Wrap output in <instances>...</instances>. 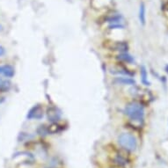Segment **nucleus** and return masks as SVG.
Returning <instances> with one entry per match:
<instances>
[{
  "instance_id": "obj_16",
  "label": "nucleus",
  "mask_w": 168,
  "mask_h": 168,
  "mask_svg": "<svg viewBox=\"0 0 168 168\" xmlns=\"http://www.w3.org/2000/svg\"><path fill=\"white\" fill-rule=\"evenodd\" d=\"M165 70H166V72H167V73H168V65H167V66H166V67H165Z\"/></svg>"
},
{
  "instance_id": "obj_14",
  "label": "nucleus",
  "mask_w": 168,
  "mask_h": 168,
  "mask_svg": "<svg viewBox=\"0 0 168 168\" xmlns=\"http://www.w3.org/2000/svg\"><path fill=\"white\" fill-rule=\"evenodd\" d=\"M4 54H5V48L2 46H0V56H4Z\"/></svg>"
},
{
  "instance_id": "obj_12",
  "label": "nucleus",
  "mask_w": 168,
  "mask_h": 168,
  "mask_svg": "<svg viewBox=\"0 0 168 168\" xmlns=\"http://www.w3.org/2000/svg\"><path fill=\"white\" fill-rule=\"evenodd\" d=\"M11 87V82L8 80H4L0 78V91L1 92H5L9 90V88Z\"/></svg>"
},
{
  "instance_id": "obj_17",
  "label": "nucleus",
  "mask_w": 168,
  "mask_h": 168,
  "mask_svg": "<svg viewBox=\"0 0 168 168\" xmlns=\"http://www.w3.org/2000/svg\"><path fill=\"white\" fill-rule=\"evenodd\" d=\"M2 30V26H1V25H0V31Z\"/></svg>"
},
{
  "instance_id": "obj_4",
  "label": "nucleus",
  "mask_w": 168,
  "mask_h": 168,
  "mask_svg": "<svg viewBox=\"0 0 168 168\" xmlns=\"http://www.w3.org/2000/svg\"><path fill=\"white\" fill-rule=\"evenodd\" d=\"M48 120L51 122H56L61 118V111L56 107H49L47 109Z\"/></svg>"
},
{
  "instance_id": "obj_2",
  "label": "nucleus",
  "mask_w": 168,
  "mask_h": 168,
  "mask_svg": "<svg viewBox=\"0 0 168 168\" xmlns=\"http://www.w3.org/2000/svg\"><path fill=\"white\" fill-rule=\"evenodd\" d=\"M118 143L123 149L128 151H136L137 147V138L129 133H122L118 137Z\"/></svg>"
},
{
  "instance_id": "obj_9",
  "label": "nucleus",
  "mask_w": 168,
  "mask_h": 168,
  "mask_svg": "<svg viewBox=\"0 0 168 168\" xmlns=\"http://www.w3.org/2000/svg\"><path fill=\"white\" fill-rule=\"evenodd\" d=\"M145 5L143 3L140 4L139 8V20L142 25H145Z\"/></svg>"
},
{
  "instance_id": "obj_15",
  "label": "nucleus",
  "mask_w": 168,
  "mask_h": 168,
  "mask_svg": "<svg viewBox=\"0 0 168 168\" xmlns=\"http://www.w3.org/2000/svg\"><path fill=\"white\" fill-rule=\"evenodd\" d=\"M3 100H4V98H0V103H1V102H2Z\"/></svg>"
},
{
  "instance_id": "obj_5",
  "label": "nucleus",
  "mask_w": 168,
  "mask_h": 168,
  "mask_svg": "<svg viewBox=\"0 0 168 168\" xmlns=\"http://www.w3.org/2000/svg\"><path fill=\"white\" fill-rule=\"evenodd\" d=\"M0 75L5 78H13L15 75V70L11 65H0Z\"/></svg>"
},
{
  "instance_id": "obj_10",
  "label": "nucleus",
  "mask_w": 168,
  "mask_h": 168,
  "mask_svg": "<svg viewBox=\"0 0 168 168\" xmlns=\"http://www.w3.org/2000/svg\"><path fill=\"white\" fill-rule=\"evenodd\" d=\"M48 134H56L60 132L62 130V126H60L56 122H53L50 126H48Z\"/></svg>"
},
{
  "instance_id": "obj_7",
  "label": "nucleus",
  "mask_w": 168,
  "mask_h": 168,
  "mask_svg": "<svg viewBox=\"0 0 168 168\" xmlns=\"http://www.w3.org/2000/svg\"><path fill=\"white\" fill-rule=\"evenodd\" d=\"M110 48H112V50H116V51L127 52L129 48V45L125 42H114Z\"/></svg>"
},
{
  "instance_id": "obj_6",
  "label": "nucleus",
  "mask_w": 168,
  "mask_h": 168,
  "mask_svg": "<svg viewBox=\"0 0 168 168\" xmlns=\"http://www.w3.org/2000/svg\"><path fill=\"white\" fill-rule=\"evenodd\" d=\"M113 82L116 85H122V86H134L136 84L133 78L129 77H118L115 78Z\"/></svg>"
},
{
  "instance_id": "obj_1",
  "label": "nucleus",
  "mask_w": 168,
  "mask_h": 168,
  "mask_svg": "<svg viewBox=\"0 0 168 168\" xmlns=\"http://www.w3.org/2000/svg\"><path fill=\"white\" fill-rule=\"evenodd\" d=\"M125 115L131 121L143 123L144 120V108L143 105L137 101L130 102L126 106Z\"/></svg>"
},
{
  "instance_id": "obj_3",
  "label": "nucleus",
  "mask_w": 168,
  "mask_h": 168,
  "mask_svg": "<svg viewBox=\"0 0 168 168\" xmlns=\"http://www.w3.org/2000/svg\"><path fill=\"white\" fill-rule=\"evenodd\" d=\"M43 114H44V111H43V108L42 105H35L33 108H30V110L27 112V115H26V118L28 120H40L43 117Z\"/></svg>"
},
{
  "instance_id": "obj_13",
  "label": "nucleus",
  "mask_w": 168,
  "mask_h": 168,
  "mask_svg": "<svg viewBox=\"0 0 168 168\" xmlns=\"http://www.w3.org/2000/svg\"><path fill=\"white\" fill-rule=\"evenodd\" d=\"M37 132L39 135L41 136H45V135H48V127L45 125H42L40 126L38 129H37Z\"/></svg>"
},
{
  "instance_id": "obj_8",
  "label": "nucleus",
  "mask_w": 168,
  "mask_h": 168,
  "mask_svg": "<svg viewBox=\"0 0 168 168\" xmlns=\"http://www.w3.org/2000/svg\"><path fill=\"white\" fill-rule=\"evenodd\" d=\"M117 59L122 61V62H125V63H133L134 62L133 56H130L127 52H123V53L120 54L119 56H117Z\"/></svg>"
},
{
  "instance_id": "obj_11",
  "label": "nucleus",
  "mask_w": 168,
  "mask_h": 168,
  "mask_svg": "<svg viewBox=\"0 0 168 168\" xmlns=\"http://www.w3.org/2000/svg\"><path fill=\"white\" fill-rule=\"evenodd\" d=\"M141 79H142V82L143 85L145 86H150V82L148 81V74H147L146 68L144 66H142L141 67Z\"/></svg>"
}]
</instances>
